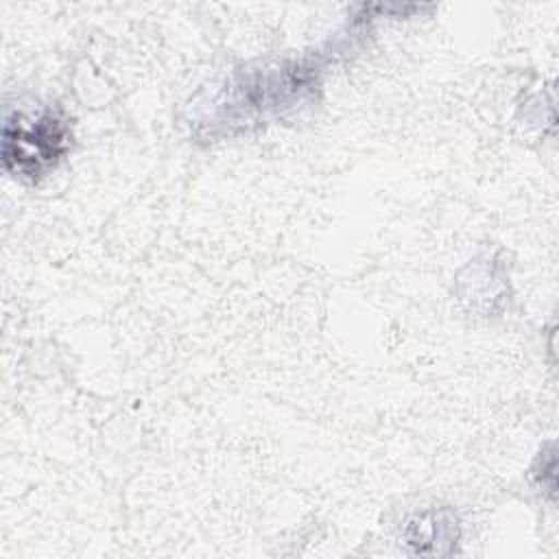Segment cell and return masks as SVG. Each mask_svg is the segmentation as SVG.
<instances>
[{
	"instance_id": "obj_1",
	"label": "cell",
	"mask_w": 559,
	"mask_h": 559,
	"mask_svg": "<svg viewBox=\"0 0 559 559\" xmlns=\"http://www.w3.org/2000/svg\"><path fill=\"white\" fill-rule=\"evenodd\" d=\"M66 122L52 111L35 118L15 111L4 120V166L35 177L66 151Z\"/></svg>"
}]
</instances>
